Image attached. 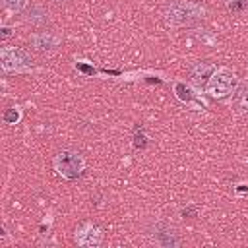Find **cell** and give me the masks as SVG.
<instances>
[{
	"label": "cell",
	"mask_w": 248,
	"mask_h": 248,
	"mask_svg": "<svg viewBox=\"0 0 248 248\" xmlns=\"http://www.w3.org/2000/svg\"><path fill=\"white\" fill-rule=\"evenodd\" d=\"M0 68L4 74H23V72H31L33 62L29 52L23 50L21 46H2Z\"/></svg>",
	"instance_id": "3"
},
{
	"label": "cell",
	"mask_w": 248,
	"mask_h": 248,
	"mask_svg": "<svg viewBox=\"0 0 248 248\" xmlns=\"http://www.w3.org/2000/svg\"><path fill=\"white\" fill-rule=\"evenodd\" d=\"M215 70H217V66H215L213 62H207V60H202V62L192 64L190 74H188L192 85H196V87H203V89H205V85H207V81H209V78L213 76Z\"/></svg>",
	"instance_id": "7"
},
{
	"label": "cell",
	"mask_w": 248,
	"mask_h": 248,
	"mask_svg": "<svg viewBox=\"0 0 248 248\" xmlns=\"http://www.w3.org/2000/svg\"><path fill=\"white\" fill-rule=\"evenodd\" d=\"M2 4L10 14H21L29 6V0H2Z\"/></svg>",
	"instance_id": "9"
},
{
	"label": "cell",
	"mask_w": 248,
	"mask_h": 248,
	"mask_svg": "<svg viewBox=\"0 0 248 248\" xmlns=\"http://www.w3.org/2000/svg\"><path fill=\"white\" fill-rule=\"evenodd\" d=\"M21 116H23V112H21V108H19V107H10V108H6V110H4L2 120H4V124L14 126V124H17V122L21 120Z\"/></svg>",
	"instance_id": "8"
},
{
	"label": "cell",
	"mask_w": 248,
	"mask_h": 248,
	"mask_svg": "<svg viewBox=\"0 0 248 248\" xmlns=\"http://www.w3.org/2000/svg\"><path fill=\"white\" fill-rule=\"evenodd\" d=\"M238 107H240V110H248V89L242 91V95L238 99Z\"/></svg>",
	"instance_id": "10"
},
{
	"label": "cell",
	"mask_w": 248,
	"mask_h": 248,
	"mask_svg": "<svg viewBox=\"0 0 248 248\" xmlns=\"http://www.w3.org/2000/svg\"><path fill=\"white\" fill-rule=\"evenodd\" d=\"M29 45L33 50H37L41 54H50L58 48L60 37L54 31H37L29 37Z\"/></svg>",
	"instance_id": "6"
},
{
	"label": "cell",
	"mask_w": 248,
	"mask_h": 248,
	"mask_svg": "<svg viewBox=\"0 0 248 248\" xmlns=\"http://www.w3.org/2000/svg\"><path fill=\"white\" fill-rule=\"evenodd\" d=\"M238 85V78L232 70L229 68H217L213 72V76L209 78L205 91L213 97V99H227L229 95H232L236 91Z\"/></svg>",
	"instance_id": "4"
},
{
	"label": "cell",
	"mask_w": 248,
	"mask_h": 248,
	"mask_svg": "<svg viewBox=\"0 0 248 248\" xmlns=\"http://www.w3.org/2000/svg\"><path fill=\"white\" fill-rule=\"evenodd\" d=\"M163 17L170 27H194L205 17V8L192 0H172L165 6Z\"/></svg>",
	"instance_id": "1"
},
{
	"label": "cell",
	"mask_w": 248,
	"mask_h": 248,
	"mask_svg": "<svg viewBox=\"0 0 248 248\" xmlns=\"http://www.w3.org/2000/svg\"><path fill=\"white\" fill-rule=\"evenodd\" d=\"M103 229L93 225V223H81L78 229H76V234H74V240L78 246L81 248H97L101 242H103Z\"/></svg>",
	"instance_id": "5"
},
{
	"label": "cell",
	"mask_w": 248,
	"mask_h": 248,
	"mask_svg": "<svg viewBox=\"0 0 248 248\" xmlns=\"http://www.w3.org/2000/svg\"><path fill=\"white\" fill-rule=\"evenodd\" d=\"M225 2H234V0H225Z\"/></svg>",
	"instance_id": "12"
},
{
	"label": "cell",
	"mask_w": 248,
	"mask_h": 248,
	"mask_svg": "<svg viewBox=\"0 0 248 248\" xmlns=\"http://www.w3.org/2000/svg\"><path fill=\"white\" fill-rule=\"evenodd\" d=\"M10 37V29L8 27H2V39H8Z\"/></svg>",
	"instance_id": "11"
},
{
	"label": "cell",
	"mask_w": 248,
	"mask_h": 248,
	"mask_svg": "<svg viewBox=\"0 0 248 248\" xmlns=\"http://www.w3.org/2000/svg\"><path fill=\"white\" fill-rule=\"evenodd\" d=\"M52 167H54V170H56L58 176H62L66 180H74V178H78V176L83 174V170H85V159L76 149H62V151H58L54 155Z\"/></svg>",
	"instance_id": "2"
}]
</instances>
